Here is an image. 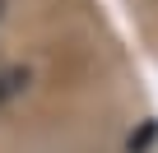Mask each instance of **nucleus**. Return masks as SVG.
Masks as SVG:
<instances>
[{"label":"nucleus","instance_id":"2","mask_svg":"<svg viewBox=\"0 0 158 153\" xmlns=\"http://www.w3.org/2000/svg\"><path fill=\"white\" fill-rule=\"evenodd\" d=\"M5 10H10V0H0V19H5Z\"/></svg>","mask_w":158,"mask_h":153},{"label":"nucleus","instance_id":"1","mask_svg":"<svg viewBox=\"0 0 158 153\" xmlns=\"http://www.w3.org/2000/svg\"><path fill=\"white\" fill-rule=\"evenodd\" d=\"M33 84V70L28 65H0V107H10L14 98H23Z\"/></svg>","mask_w":158,"mask_h":153}]
</instances>
